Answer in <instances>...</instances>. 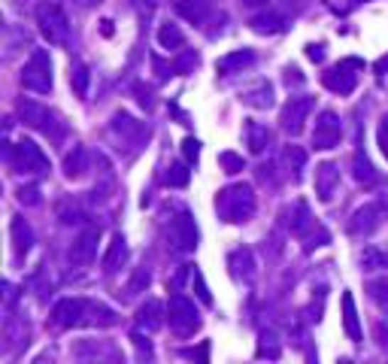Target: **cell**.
<instances>
[{
	"instance_id": "cell-33",
	"label": "cell",
	"mask_w": 388,
	"mask_h": 364,
	"mask_svg": "<svg viewBox=\"0 0 388 364\" xmlns=\"http://www.w3.org/2000/svg\"><path fill=\"white\" fill-rule=\"evenodd\" d=\"M194 64H198V52H191V49H188V52L182 55V58L173 64V73H185V70H191Z\"/></svg>"
},
{
	"instance_id": "cell-6",
	"label": "cell",
	"mask_w": 388,
	"mask_h": 364,
	"mask_svg": "<svg viewBox=\"0 0 388 364\" xmlns=\"http://www.w3.org/2000/svg\"><path fill=\"white\" fill-rule=\"evenodd\" d=\"M37 21H40L43 37L49 40L52 46H67V40H70V21H67L61 6H55V4L40 6L37 9Z\"/></svg>"
},
{
	"instance_id": "cell-18",
	"label": "cell",
	"mask_w": 388,
	"mask_h": 364,
	"mask_svg": "<svg viewBox=\"0 0 388 364\" xmlns=\"http://www.w3.org/2000/svg\"><path fill=\"white\" fill-rule=\"evenodd\" d=\"M158 43H161V49H182L185 46V33L179 31V25H173V21H164L161 28H158Z\"/></svg>"
},
{
	"instance_id": "cell-38",
	"label": "cell",
	"mask_w": 388,
	"mask_h": 364,
	"mask_svg": "<svg viewBox=\"0 0 388 364\" xmlns=\"http://www.w3.org/2000/svg\"><path fill=\"white\" fill-rule=\"evenodd\" d=\"M285 73H289V76H285V79H289V85H291V82H294V85H301V82H303V76H301L298 67H289Z\"/></svg>"
},
{
	"instance_id": "cell-16",
	"label": "cell",
	"mask_w": 388,
	"mask_h": 364,
	"mask_svg": "<svg viewBox=\"0 0 388 364\" xmlns=\"http://www.w3.org/2000/svg\"><path fill=\"white\" fill-rule=\"evenodd\" d=\"M252 61H255L252 49H237V52H231V55H225V58L215 61V70H219V73H234V70H239V67H246Z\"/></svg>"
},
{
	"instance_id": "cell-30",
	"label": "cell",
	"mask_w": 388,
	"mask_h": 364,
	"mask_svg": "<svg viewBox=\"0 0 388 364\" xmlns=\"http://www.w3.org/2000/svg\"><path fill=\"white\" fill-rule=\"evenodd\" d=\"M285 158H289V164H294V176H298L301 170H303V164H306V152L301 149V146H289Z\"/></svg>"
},
{
	"instance_id": "cell-3",
	"label": "cell",
	"mask_w": 388,
	"mask_h": 364,
	"mask_svg": "<svg viewBox=\"0 0 388 364\" xmlns=\"http://www.w3.org/2000/svg\"><path fill=\"white\" fill-rule=\"evenodd\" d=\"M9 164H13L16 173L37 176V173L49 170V158L43 155V149L33 140H21L16 146H9Z\"/></svg>"
},
{
	"instance_id": "cell-29",
	"label": "cell",
	"mask_w": 388,
	"mask_h": 364,
	"mask_svg": "<svg viewBox=\"0 0 388 364\" xmlns=\"http://www.w3.org/2000/svg\"><path fill=\"white\" fill-rule=\"evenodd\" d=\"M367 291L373 294L376 304L388 306V279H373V282H367Z\"/></svg>"
},
{
	"instance_id": "cell-35",
	"label": "cell",
	"mask_w": 388,
	"mask_h": 364,
	"mask_svg": "<svg viewBox=\"0 0 388 364\" xmlns=\"http://www.w3.org/2000/svg\"><path fill=\"white\" fill-rule=\"evenodd\" d=\"M18 200L21 203H31V207H33V203H40V198H37V188H18Z\"/></svg>"
},
{
	"instance_id": "cell-22",
	"label": "cell",
	"mask_w": 388,
	"mask_h": 364,
	"mask_svg": "<svg viewBox=\"0 0 388 364\" xmlns=\"http://www.w3.org/2000/svg\"><path fill=\"white\" fill-rule=\"evenodd\" d=\"M88 82H91V73H88V67L82 64V61H76L73 67H70V85H73V91H76V97H88Z\"/></svg>"
},
{
	"instance_id": "cell-2",
	"label": "cell",
	"mask_w": 388,
	"mask_h": 364,
	"mask_svg": "<svg viewBox=\"0 0 388 364\" xmlns=\"http://www.w3.org/2000/svg\"><path fill=\"white\" fill-rule=\"evenodd\" d=\"M21 88L33 91V95H49L52 91V61L45 49H33L28 64L21 67Z\"/></svg>"
},
{
	"instance_id": "cell-10",
	"label": "cell",
	"mask_w": 388,
	"mask_h": 364,
	"mask_svg": "<svg viewBox=\"0 0 388 364\" xmlns=\"http://www.w3.org/2000/svg\"><path fill=\"white\" fill-rule=\"evenodd\" d=\"M82 313H85V301L64 298L52 306V322L58 328H73V325H82Z\"/></svg>"
},
{
	"instance_id": "cell-20",
	"label": "cell",
	"mask_w": 388,
	"mask_h": 364,
	"mask_svg": "<svg viewBox=\"0 0 388 364\" xmlns=\"http://www.w3.org/2000/svg\"><path fill=\"white\" fill-rule=\"evenodd\" d=\"M85 167H88V152L82 149V146H73V152L64 158V173L70 179H79L85 173Z\"/></svg>"
},
{
	"instance_id": "cell-41",
	"label": "cell",
	"mask_w": 388,
	"mask_h": 364,
	"mask_svg": "<svg viewBox=\"0 0 388 364\" xmlns=\"http://www.w3.org/2000/svg\"><path fill=\"white\" fill-rule=\"evenodd\" d=\"M82 4H100V0H82Z\"/></svg>"
},
{
	"instance_id": "cell-40",
	"label": "cell",
	"mask_w": 388,
	"mask_h": 364,
	"mask_svg": "<svg viewBox=\"0 0 388 364\" xmlns=\"http://www.w3.org/2000/svg\"><path fill=\"white\" fill-rule=\"evenodd\" d=\"M246 6H264V4H270V0H243Z\"/></svg>"
},
{
	"instance_id": "cell-15",
	"label": "cell",
	"mask_w": 388,
	"mask_h": 364,
	"mask_svg": "<svg viewBox=\"0 0 388 364\" xmlns=\"http://www.w3.org/2000/svg\"><path fill=\"white\" fill-rule=\"evenodd\" d=\"M173 9L182 18H188L191 25H200V21L207 18L210 0H173Z\"/></svg>"
},
{
	"instance_id": "cell-28",
	"label": "cell",
	"mask_w": 388,
	"mask_h": 364,
	"mask_svg": "<svg viewBox=\"0 0 388 364\" xmlns=\"http://www.w3.org/2000/svg\"><path fill=\"white\" fill-rule=\"evenodd\" d=\"M219 164L225 167V173H231V176L239 173V170L246 167V161H243V158H239L237 152H222V155H219Z\"/></svg>"
},
{
	"instance_id": "cell-27",
	"label": "cell",
	"mask_w": 388,
	"mask_h": 364,
	"mask_svg": "<svg viewBox=\"0 0 388 364\" xmlns=\"http://www.w3.org/2000/svg\"><path fill=\"white\" fill-rule=\"evenodd\" d=\"M119 258H124V237L122 234H116L112 237V243H109V252L104 255V267L107 270H112L119 264Z\"/></svg>"
},
{
	"instance_id": "cell-21",
	"label": "cell",
	"mask_w": 388,
	"mask_h": 364,
	"mask_svg": "<svg viewBox=\"0 0 388 364\" xmlns=\"http://www.w3.org/2000/svg\"><path fill=\"white\" fill-rule=\"evenodd\" d=\"M243 104L255 107V109L273 107V85H270V82H258L255 91H246V95H243Z\"/></svg>"
},
{
	"instance_id": "cell-39",
	"label": "cell",
	"mask_w": 388,
	"mask_h": 364,
	"mask_svg": "<svg viewBox=\"0 0 388 364\" xmlns=\"http://www.w3.org/2000/svg\"><path fill=\"white\" fill-rule=\"evenodd\" d=\"M376 73H388V55H385V58L376 61Z\"/></svg>"
},
{
	"instance_id": "cell-32",
	"label": "cell",
	"mask_w": 388,
	"mask_h": 364,
	"mask_svg": "<svg viewBox=\"0 0 388 364\" xmlns=\"http://www.w3.org/2000/svg\"><path fill=\"white\" fill-rule=\"evenodd\" d=\"M194 289H198V298H200L203 304H212V294H210V289H207V282H203V273H200V270H194Z\"/></svg>"
},
{
	"instance_id": "cell-12",
	"label": "cell",
	"mask_w": 388,
	"mask_h": 364,
	"mask_svg": "<svg viewBox=\"0 0 388 364\" xmlns=\"http://www.w3.org/2000/svg\"><path fill=\"white\" fill-rule=\"evenodd\" d=\"M337 186H340V170H337V164H330V161L318 164V167H316V195H318V200L328 203L330 198H334V188H337Z\"/></svg>"
},
{
	"instance_id": "cell-23",
	"label": "cell",
	"mask_w": 388,
	"mask_h": 364,
	"mask_svg": "<svg viewBox=\"0 0 388 364\" xmlns=\"http://www.w3.org/2000/svg\"><path fill=\"white\" fill-rule=\"evenodd\" d=\"M246 134H249V149H252V152H264V146L270 143V131L261 128L258 122H249L246 124Z\"/></svg>"
},
{
	"instance_id": "cell-37",
	"label": "cell",
	"mask_w": 388,
	"mask_h": 364,
	"mask_svg": "<svg viewBox=\"0 0 388 364\" xmlns=\"http://www.w3.org/2000/svg\"><path fill=\"white\" fill-rule=\"evenodd\" d=\"M306 55H310V61H325V49H322V46H310Z\"/></svg>"
},
{
	"instance_id": "cell-14",
	"label": "cell",
	"mask_w": 388,
	"mask_h": 364,
	"mask_svg": "<svg viewBox=\"0 0 388 364\" xmlns=\"http://www.w3.org/2000/svg\"><path fill=\"white\" fill-rule=\"evenodd\" d=\"M97 240H100V231H97V228H88V231L79 237V240L73 243V249H70L73 264H88V261L95 258V252H97Z\"/></svg>"
},
{
	"instance_id": "cell-4",
	"label": "cell",
	"mask_w": 388,
	"mask_h": 364,
	"mask_svg": "<svg viewBox=\"0 0 388 364\" xmlns=\"http://www.w3.org/2000/svg\"><path fill=\"white\" fill-rule=\"evenodd\" d=\"M18 112H21V122H25L28 128L43 131L45 136H52L55 143H58L61 136H64V124L58 122V116H55V112H49L45 107L33 104V100H21V104H18Z\"/></svg>"
},
{
	"instance_id": "cell-24",
	"label": "cell",
	"mask_w": 388,
	"mask_h": 364,
	"mask_svg": "<svg viewBox=\"0 0 388 364\" xmlns=\"http://www.w3.org/2000/svg\"><path fill=\"white\" fill-rule=\"evenodd\" d=\"M188 179H191V170L185 164H170L167 173H164V182L167 186H173V188H185Z\"/></svg>"
},
{
	"instance_id": "cell-17",
	"label": "cell",
	"mask_w": 388,
	"mask_h": 364,
	"mask_svg": "<svg viewBox=\"0 0 388 364\" xmlns=\"http://www.w3.org/2000/svg\"><path fill=\"white\" fill-rule=\"evenodd\" d=\"M343 328L352 343H361V328H358V313H355V301H352V294L346 291L343 294Z\"/></svg>"
},
{
	"instance_id": "cell-31",
	"label": "cell",
	"mask_w": 388,
	"mask_h": 364,
	"mask_svg": "<svg viewBox=\"0 0 388 364\" xmlns=\"http://www.w3.org/2000/svg\"><path fill=\"white\" fill-rule=\"evenodd\" d=\"M143 286H149V270H146V267H140V270L134 273V279H131V286H128V294H136Z\"/></svg>"
},
{
	"instance_id": "cell-36",
	"label": "cell",
	"mask_w": 388,
	"mask_h": 364,
	"mask_svg": "<svg viewBox=\"0 0 388 364\" xmlns=\"http://www.w3.org/2000/svg\"><path fill=\"white\" fill-rule=\"evenodd\" d=\"M379 146H382V155L388 158V116H385L382 124H379Z\"/></svg>"
},
{
	"instance_id": "cell-19",
	"label": "cell",
	"mask_w": 388,
	"mask_h": 364,
	"mask_svg": "<svg viewBox=\"0 0 388 364\" xmlns=\"http://www.w3.org/2000/svg\"><path fill=\"white\" fill-rule=\"evenodd\" d=\"M136 322H140L146 331H155V328H161V304L158 301H146L140 310H136Z\"/></svg>"
},
{
	"instance_id": "cell-26",
	"label": "cell",
	"mask_w": 388,
	"mask_h": 364,
	"mask_svg": "<svg viewBox=\"0 0 388 364\" xmlns=\"http://www.w3.org/2000/svg\"><path fill=\"white\" fill-rule=\"evenodd\" d=\"M252 28H255L258 33H276V31H282V16H276V13L255 16V18H252Z\"/></svg>"
},
{
	"instance_id": "cell-7",
	"label": "cell",
	"mask_w": 388,
	"mask_h": 364,
	"mask_svg": "<svg viewBox=\"0 0 388 364\" xmlns=\"http://www.w3.org/2000/svg\"><path fill=\"white\" fill-rule=\"evenodd\" d=\"M167 316H170V328H173L176 334H191L194 328L200 325V318H198V310H194V304L185 298V294H173L170 298V310H167Z\"/></svg>"
},
{
	"instance_id": "cell-34",
	"label": "cell",
	"mask_w": 388,
	"mask_h": 364,
	"mask_svg": "<svg viewBox=\"0 0 388 364\" xmlns=\"http://www.w3.org/2000/svg\"><path fill=\"white\" fill-rule=\"evenodd\" d=\"M182 152H185L188 161H198V158H200V143L194 140V136H188V140L182 143Z\"/></svg>"
},
{
	"instance_id": "cell-8",
	"label": "cell",
	"mask_w": 388,
	"mask_h": 364,
	"mask_svg": "<svg viewBox=\"0 0 388 364\" xmlns=\"http://www.w3.org/2000/svg\"><path fill=\"white\" fill-rule=\"evenodd\" d=\"M340 134H343V124H340L337 112L334 109H322L316 119V128H313V146L316 149H334L340 143Z\"/></svg>"
},
{
	"instance_id": "cell-13",
	"label": "cell",
	"mask_w": 388,
	"mask_h": 364,
	"mask_svg": "<svg viewBox=\"0 0 388 364\" xmlns=\"http://www.w3.org/2000/svg\"><path fill=\"white\" fill-rule=\"evenodd\" d=\"M9 234H13V255H16V261H25V255L31 252V243H33L31 225L21 219V215H16V219L9 222Z\"/></svg>"
},
{
	"instance_id": "cell-9",
	"label": "cell",
	"mask_w": 388,
	"mask_h": 364,
	"mask_svg": "<svg viewBox=\"0 0 388 364\" xmlns=\"http://www.w3.org/2000/svg\"><path fill=\"white\" fill-rule=\"evenodd\" d=\"M313 112V97H291L289 104L282 107V128L289 131L291 136H298L301 131H303V122H306V116Z\"/></svg>"
},
{
	"instance_id": "cell-5",
	"label": "cell",
	"mask_w": 388,
	"mask_h": 364,
	"mask_svg": "<svg viewBox=\"0 0 388 364\" xmlns=\"http://www.w3.org/2000/svg\"><path fill=\"white\" fill-rule=\"evenodd\" d=\"M355 70H364V61L358 58H343L337 67H330L328 73H322V85L330 88L334 95H352L358 85V73Z\"/></svg>"
},
{
	"instance_id": "cell-25",
	"label": "cell",
	"mask_w": 388,
	"mask_h": 364,
	"mask_svg": "<svg viewBox=\"0 0 388 364\" xmlns=\"http://www.w3.org/2000/svg\"><path fill=\"white\" fill-rule=\"evenodd\" d=\"M355 179L364 182V186H373L376 182V170L367 161V155H361V152H355Z\"/></svg>"
},
{
	"instance_id": "cell-11",
	"label": "cell",
	"mask_w": 388,
	"mask_h": 364,
	"mask_svg": "<svg viewBox=\"0 0 388 364\" xmlns=\"http://www.w3.org/2000/svg\"><path fill=\"white\" fill-rule=\"evenodd\" d=\"M173 240H176L179 252H191V249L198 246V225H194L191 213L182 210L173 219Z\"/></svg>"
},
{
	"instance_id": "cell-1",
	"label": "cell",
	"mask_w": 388,
	"mask_h": 364,
	"mask_svg": "<svg viewBox=\"0 0 388 364\" xmlns=\"http://www.w3.org/2000/svg\"><path fill=\"white\" fill-rule=\"evenodd\" d=\"M215 210L225 222H246L249 215L255 213V195H252V186L239 182V186H227L219 191L215 198Z\"/></svg>"
}]
</instances>
